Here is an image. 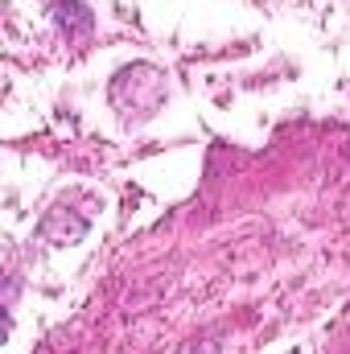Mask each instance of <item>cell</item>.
I'll return each instance as SVG.
<instances>
[{
    "label": "cell",
    "instance_id": "6da1fadb",
    "mask_svg": "<svg viewBox=\"0 0 350 354\" xmlns=\"http://www.w3.org/2000/svg\"><path fill=\"white\" fill-rule=\"evenodd\" d=\"M54 21H58L66 33H71V25H79L83 33L91 29V12L79 4V0H54Z\"/></svg>",
    "mask_w": 350,
    "mask_h": 354
}]
</instances>
